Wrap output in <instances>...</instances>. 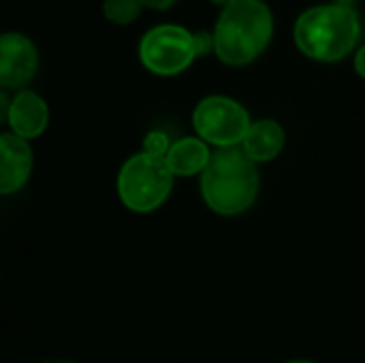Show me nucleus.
Masks as SVG:
<instances>
[{"mask_svg":"<svg viewBox=\"0 0 365 363\" xmlns=\"http://www.w3.org/2000/svg\"><path fill=\"white\" fill-rule=\"evenodd\" d=\"M214 53L227 66L255 62L272 43L274 15L263 0H233L214 28Z\"/></svg>","mask_w":365,"mask_h":363,"instance_id":"f257e3e1","label":"nucleus"},{"mask_svg":"<svg viewBox=\"0 0 365 363\" xmlns=\"http://www.w3.org/2000/svg\"><path fill=\"white\" fill-rule=\"evenodd\" d=\"M259 195L257 163L242 145L216 148L201 173V197L220 216L244 214Z\"/></svg>","mask_w":365,"mask_h":363,"instance_id":"f03ea898","label":"nucleus"},{"mask_svg":"<svg viewBox=\"0 0 365 363\" xmlns=\"http://www.w3.org/2000/svg\"><path fill=\"white\" fill-rule=\"evenodd\" d=\"M297 49L317 62L346 58L359 41V13L349 4H319L304 11L295 21Z\"/></svg>","mask_w":365,"mask_h":363,"instance_id":"7ed1b4c3","label":"nucleus"},{"mask_svg":"<svg viewBox=\"0 0 365 363\" xmlns=\"http://www.w3.org/2000/svg\"><path fill=\"white\" fill-rule=\"evenodd\" d=\"M173 178L165 156L139 152L130 156L118 173V197L126 210L150 214L169 199Z\"/></svg>","mask_w":365,"mask_h":363,"instance_id":"20e7f679","label":"nucleus"},{"mask_svg":"<svg viewBox=\"0 0 365 363\" xmlns=\"http://www.w3.org/2000/svg\"><path fill=\"white\" fill-rule=\"evenodd\" d=\"M195 34L175 24H160L148 30L139 43L141 64L160 77L184 73L197 58Z\"/></svg>","mask_w":365,"mask_h":363,"instance_id":"39448f33","label":"nucleus"},{"mask_svg":"<svg viewBox=\"0 0 365 363\" xmlns=\"http://www.w3.org/2000/svg\"><path fill=\"white\" fill-rule=\"evenodd\" d=\"M192 124L201 139L216 148L240 145L250 128V116L229 96H205L192 111Z\"/></svg>","mask_w":365,"mask_h":363,"instance_id":"423d86ee","label":"nucleus"},{"mask_svg":"<svg viewBox=\"0 0 365 363\" xmlns=\"http://www.w3.org/2000/svg\"><path fill=\"white\" fill-rule=\"evenodd\" d=\"M38 71L34 43L19 32H4L0 39V83L2 88H24Z\"/></svg>","mask_w":365,"mask_h":363,"instance_id":"0eeeda50","label":"nucleus"},{"mask_svg":"<svg viewBox=\"0 0 365 363\" xmlns=\"http://www.w3.org/2000/svg\"><path fill=\"white\" fill-rule=\"evenodd\" d=\"M32 150L28 139L11 133H2L0 137V193L13 195L21 190L32 173Z\"/></svg>","mask_w":365,"mask_h":363,"instance_id":"6e6552de","label":"nucleus"},{"mask_svg":"<svg viewBox=\"0 0 365 363\" xmlns=\"http://www.w3.org/2000/svg\"><path fill=\"white\" fill-rule=\"evenodd\" d=\"M6 122L15 135L24 139H36L43 135L49 122L47 103L32 90H19L9 105Z\"/></svg>","mask_w":365,"mask_h":363,"instance_id":"1a4fd4ad","label":"nucleus"},{"mask_svg":"<svg viewBox=\"0 0 365 363\" xmlns=\"http://www.w3.org/2000/svg\"><path fill=\"white\" fill-rule=\"evenodd\" d=\"M284 141L287 133L276 120H257L250 124L240 145L255 163H269L282 152Z\"/></svg>","mask_w":365,"mask_h":363,"instance_id":"9d476101","label":"nucleus"},{"mask_svg":"<svg viewBox=\"0 0 365 363\" xmlns=\"http://www.w3.org/2000/svg\"><path fill=\"white\" fill-rule=\"evenodd\" d=\"M165 158L173 175L188 178V175L203 173V169L207 167L212 158V152H210V143L197 135V137H182L175 143H171Z\"/></svg>","mask_w":365,"mask_h":363,"instance_id":"9b49d317","label":"nucleus"},{"mask_svg":"<svg viewBox=\"0 0 365 363\" xmlns=\"http://www.w3.org/2000/svg\"><path fill=\"white\" fill-rule=\"evenodd\" d=\"M141 0H103L105 17L115 26H128L141 15Z\"/></svg>","mask_w":365,"mask_h":363,"instance_id":"f8f14e48","label":"nucleus"},{"mask_svg":"<svg viewBox=\"0 0 365 363\" xmlns=\"http://www.w3.org/2000/svg\"><path fill=\"white\" fill-rule=\"evenodd\" d=\"M171 143H169V137L163 133V131H150L143 139V152L148 154H154V156H167Z\"/></svg>","mask_w":365,"mask_h":363,"instance_id":"ddd939ff","label":"nucleus"},{"mask_svg":"<svg viewBox=\"0 0 365 363\" xmlns=\"http://www.w3.org/2000/svg\"><path fill=\"white\" fill-rule=\"evenodd\" d=\"M195 45H197V53L205 56L210 51H214V34L210 32H195Z\"/></svg>","mask_w":365,"mask_h":363,"instance_id":"4468645a","label":"nucleus"},{"mask_svg":"<svg viewBox=\"0 0 365 363\" xmlns=\"http://www.w3.org/2000/svg\"><path fill=\"white\" fill-rule=\"evenodd\" d=\"M145 9H154V11H167L171 9L178 0H141Z\"/></svg>","mask_w":365,"mask_h":363,"instance_id":"2eb2a0df","label":"nucleus"},{"mask_svg":"<svg viewBox=\"0 0 365 363\" xmlns=\"http://www.w3.org/2000/svg\"><path fill=\"white\" fill-rule=\"evenodd\" d=\"M355 71L365 79V45L359 47V51L355 53Z\"/></svg>","mask_w":365,"mask_h":363,"instance_id":"dca6fc26","label":"nucleus"},{"mask_svg":"<svg viewBox=\"0 0 365 363\" xmlns=\"http://www.w3.org/2000/svg\"><path fill=\"white\" fill-rule=\"evenodd\" d=\"M214 4H220V6H227L229 2H233V0H212Z\"/></svg>","mask_w":365,"mask_h":363,"instance_id":"f3484780","label":"nucleus"},{"mask_svg":"<svg viewBox=\"0 0 365 363\" xmlns=\"http://www.w3.org/2000/svg\"><path fill=\"white\" fill-rule=\"evenodd\" d=\"M45 363H75V362H71V359H49V362H45Z\"/></svg>","mask_w":365,"mask_h":363,"instance_id":"a211bd4d","label":"nucleus"},{"mask_svg":"<svg viewBox=\"0 0 365 363\" xmlns=\"http://www.w3.org/2000/svg\"><path fill=\"white\" fill-rule=\"evenodd\" d=\"M289 363H314V362H306V359H295V362H289Z\"/></svg>","mask_w":365,"mask_h":363,"instance_id":"6ab92c4d","label":"nucleus"}]
</instances>
